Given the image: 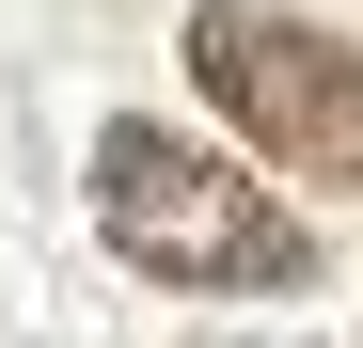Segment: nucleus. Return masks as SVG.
<instances>
[{"mask_svg": "<svg viewBox=\"0 0 363 348\" xmlns=\"http://www.w3.org/2000/svg\"><path fill=\"white\" fill-rule=\"evenodd\" d=\"M95 238L143 285H190V301H300L316 285V238L237 158L174 143V127H95Z\"/></svg>", "mask_w": 363, "mask_h": 348, "instance_id": "nucleus-1", "label": "nucleus"}, {"mask_svg": "<svg viewBox=\"0 0 363 348\" xmlns=\"http://www.w3.org/2000/svg\"><path fill=\"white\" fill-rule=\"evenodd\" d=\"M190 80L269 174H363V48L284 16V0H206L190 16Z\"/></svg>", "mask_w": 363, "mask_h": 348, "instance_id": "nucleus-2", "label": "nucleus"}]
</instances>
